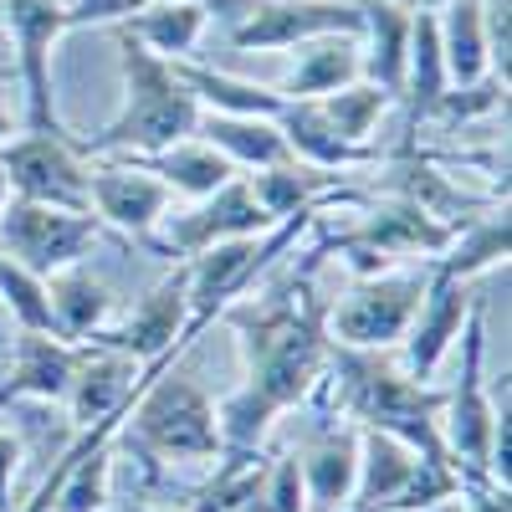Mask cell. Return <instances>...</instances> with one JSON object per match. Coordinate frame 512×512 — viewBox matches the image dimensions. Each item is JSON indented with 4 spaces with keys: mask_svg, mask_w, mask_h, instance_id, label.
Wrapping results in <instances>:
<instances>
[{
    "mask_svg": "<svg viewBox=\"0 0 512 512\" xmlns=\"http://www.w3.org/2000/svg\"><path fill=\"white\" fill-rule=\"evenodd\" d=\"M456 502H461V512H512L507 487H497V482H487V477H461Z\"/></svg>",
    "mask_w": 512,
    "mask_h": 512,
    "instance_id": "cell-32",
    "label": "cell"
},
{
    "mask_svg": "<svg viewBox=\"0 0 512 512\" xmlns=\"http://www.w3.org/2000/svg\"><path fill=\"white\" fill-rule=\"evenodd\" d=\"M415 512H461V502H456V497H446V502H431V507H415Z\"/></svg>",
    "mask_w": 512,
    "mask_h": 512,
    "instance_id": "cell-35",
    "label": "cell"
},
{
    "mask_svg": "<svg viewBox=\"0 0 512 512\" xmlns=\"http://www.w3.org/2000/svg\"><path fill=\"white\" fill-rule=\"evenodd\" d=\"M0 21L11 31L16 72L26 93V134H67L52 93V47L67 36V0H0Z\"/></svg>",
    "mask_w": 512,
    "mask_h": 512,
    "instance_id": "cell-5",
    "label": "cell"
},
{
    "mask_svg": "<svg viewBox=\"0 0 512 512\" xmlns=\"http://www.w3.org/2000/svg\"><path fill=\"white\" fill-rule=\"evenodd\" d=\"M47 308H52V333L67 344H88V338L113 318V297L88 267H62L47 277Z\"/></svg>",
    "mask_w": 512,
    "mask_h": 512,
    "instance_id": "cell-19",
    "label": "cell"
},
{
    "mask_svg": "<svg viewBox=\"0 0 512 512\" xmlns=\"http://www.w3.org/2000/svg\"><path fill=\"white\" fill-rule=\"evenodd\" d=\"M318 108H323V118L333 123V134L344 139L349 149H364L369 154V139H374V128H379V118L395 108V98L390 93H379L374 82H349V88H338V93H328V98H313Z\"/></svg>",
    "mask_w": 512,
    "mask_h": 512,
    "instance_id": "cell-27",
    "label": "cell"
},
{
    "mask_svg": "<svg viewBox=\"0 0 512 512\" xmlns=\"http://www.w3.org/2000/svg\"><path fill=\"white\" fill-rule=\"evenodd\" d=\"M497 267H507V210L502 205L482 210L477 221L456 226L446 251L436 256V272L461 277V282H472L482 272H497Z\"/></svg>",
    "mask_w": 512,
    "mask_h": 512,
    "instance_id": "cell-24",
    "label": "cell"
},
{
    "mask_svg": "<svg viewBox=\"0 0 512 512\" xmlns=\"http://www.w3.org/2000/svg\"><path fill=\"white\" fill-rule=\"evenodd\" d=\"M359 82V36H313L287 52V72L277 82L282 103H313Z\"/></svg>",
    "mask_w": 512,
    "mask_h": 512,
    "instance_id": "cell-15",
    "label": "cell"
},
{
    "mask_svg": "<svg viewBox=\"0 0 512 512\" xmlns=\"http://www.w3.org/2000/svg\"><path fill=\"white\" fill-rule=\"evenodd\" d=\"M472 308H477L472 303V282L446 277V272L431 267L425 297H420V308H415V318H410V328L400 338V369L410 379H420V384L431 379L446 364V354L456 349V338H461L466 318H472Z\"/></svg>",
    "mask_w": 512,
    "mask_h": 512,
    "instance_id": "cell-10",
    "label": "cell"
},
{
    "mask_svg": "<svg viewBox=\"0 0 512 512\" xmlns=\"http://www.w3.org/2000/svg\"><path fill=\"white\" fill-rule=\"evenodd\" d=\"M364 31H359V77L374 82L379 93L400 98L405 82V52H410V16L400 6H384V0H364Z\"/></svg>",
    "mask_w": 512,
    "mask_h": 512,
    "instance_id": "cell-17",
    "label": "cell"
},
{
    "mask_svg": "<svg viewBox=\"0 0 512 512\" xmlns=\"http://www.w3.org/2000/svg\"><path fill=\"white\" fill-rule=\"evenodd\" d=\"M11 205V180H6V169H0V210Z\"/></svg>",
    "mask_w": 512,
    "mask_h": 512,
    "instance_id": "cell-36",
    "label": "cell"
},
{
    "mask_svg": "<svg viewBox=\"0 0 512 512\" xmlns=\"http://www.w3.org/2000/svg\"><path fill=\"white\" fill-rule=\"evenodd\" d=\"M246 185H251L256 205H262V216L272 226L287 221V216H303V210H318V200L333 195V185L323 180V169H308V164H297V159L272 164V169H251Z\"/></svg>",
    "mask_w": 512,
    "mask_h": 512,
    "instance_id": "cell-26",
    "label": "cell"
},
{
    "mask_svg": "<svg viewBox=\"0 0 512 512\" xmlns=\"http://www.w3.org/2000/svg\"><path fill=\"white\" fill-rule=\"evenodd\" d=\"M169 205H175V195H169L149 169H139L134 159L88 164V210L103 226L144 241L169 216Z\"/></svg>",
    "mask_w": 512,
    "mask_h": 512,
    "instance_id": "cell-11",
    "label": "cell"
},
{
    "mask_svg": "<svg viewBox=\"0 0 512 512\" xmlns=\"http://www.w3.org/2000/svg\"><path fill=\"white\" fill-rule=\"evenodd\" d=\"M149 6H200L216 16H246L256 0H67V31H82V26H118L123 16L134 11H149Z\"/></svg>",
    "mask_w": 512,
    "mask_h": 512,
    "instance_id": "cell-28",
    "label": "cell"
},
{
    "mask_svg": "<svg viewBox=\"0 0 512 512\" xmlns=\"http://www.w3.org/2000/svg\"><path fill=\"white\" fill-rule=\"evenodd\" d=\"M384 6H400V11H415V6H420V0H384Z\"/></svg>",
    "mask_w": 512,
    "mask_h": 512,
    "instance_id": "cell-37",
    "label": "cell"
},
{
    "mask_svg": "<svg viewBox=\"0 0 512 512\" xmlns=\"http://www.w3.org/2000/svg\"><path fill=\"white\" fill-rule=\"evenodd\" d=\"M425 282H431V267H410V262L359 277L344 303H328L333 349H359V354L400 349V338L425 297Z\"/></svg>",
    "mask_w": 512,
    "mask_h": 512,
    "instance_id": "cell-3",
    "label": "cell"
},
{
    "mask_svg": "<svg viewBox=\"0 0 512 512\" xmlns=\"http://www.w3.org/2000/svg\"><path fill=\"white\" fill-rule=\"evenodd\" d=\"M364 11L349 0H256V6L231 26V41L241 52H292L297 41L313 36H359Z\"/></svg>",
    "mask_w": 512,
    "mask_h": 512,
    "instance_id": "cell-9",
    "label": "cell"
},
{
    "mask_svg": "<svg viewBox=\"0 0 512 512\" xmlns=\"http://www.w3.org/2000/svg\"><path fill=\"white\" fill-rule=\"evenodd\" d=\"M118 67H123V103L108 118L103 134L82 139V154L98 159H139V154H159L180 139H195L200 123V103L190 93V82L180 77L175 62H159L154 52H144L134 36L118 31Z\"/></svg>",
    "mask_w": 512,
    "mask_h": 512,
    "instance_id": "cell-1",
    "label": "cell"
},
{
    "mask_svg": "<svg viewBox=\"0 0 512 512\" xmlns=\"http://www.w3.org/2000/svg\"><path fill=\"white\" fill-rule=\"evenodd\" d=\"M16 139V113H11V93L0 88V144Z\"/></svg>",
    "mask_w": 512,
    "mask_h": 512,
    "instance_id": "cell-34",
    "label": "cell"
},
{
    "mask_svg": "<svg viewBox=\"0 0 512 512\" xmlns=\"http://www.w3.org/2000/svg\"><path fill=\"white\" fill-rule=\"evenodd\" d=\"M0 308L16 318L21 333H52V308H47V277L16 267L0 256Z\"/></svg>",
    "mask_w": 512,
    "mask_h": 512,
    "instance_id": "cell-29",
    "label": "cell"
},
{
    "mask_svg": "<svg viewBox=\"0 0 512 512\" xmlns=\"http://www.w3.org/2000/svg\"><path fill=\"white\" fill-rule=\"evenodd\" d=\"M267 512H308V492H303V466L297 451L272 456L267 466Z\"/></svg>",
    "mask_w": 512,
    "mask_h": 512,
    "instance_id": "cell-30",
    "label": "cell"
},
{
    "mask_svg": "<svg viewBox=\"0 0 512 512\" xmlns=\"http://www.w3.org/2000/svg\"><path fill=\"white\" fill-rule=\"evenodd\" d=\"M297 466H303L308 512H349L359 477V431L349 420H323V431L297 451Z\"/></svg>",
    "mask_w": 512,
    "mask_h": 512,
    "instance_id": "cell-14",
    "label": "cell"
},
{
    "mask_svg": "<svg viewBox=\"0 0 512 512\" xmlns=\"http://www.w3.org/2000/svg\"><path fill=\"white\" fill-rule=\"evenodd\" d=\"M195 139H205L216 149L236 175L246 169H272V164H287V139L277 118H241V113H205L200 108V123H195Z\"/></svg>",
    "mask_w": 512,
    "mask_h": 512,
    "instance_id": "cell-16",
    "label": "cell"
},
{
    "mask_svg": "<svg viewBox=\"0 0 512 512\" xmlns=\"http://www.w3.org/2000/svg\"><path fill=\"white\" fill-rule=\"evenodd\" d=\"M113 441L123 451H134L154 466H210L226 446H221V420H216V400L180 369H164V359L149 369V379L139 384V395L128 400Z\"/></svg>",
    "mask_w": 512,
    "mask_h": 512,
    "instance_id": "cell-2",
    "label": "cell"
},
{
    "mask_svg": "<svg viewBox=\"0 0 512 512\" xmlns=\"http://www.w3.org/2000/svg\"><path fill=\"white\" fill-rule=\"evenodd\" d=\"M118 31L134 36L159 62H195L200 36L210 31V11H200V6H149V11L123 16Z\"/></svg>",
    "mask_w": 512,
    "mask_h": 512,
    "instance_id": "cell-22",
    "label": "cell"
},
{
    "mask_svg": "<svg viewBox=\"0 0 512 512\" xmlns=\"http://www.w3.org/2000/svg\"><path fill=\"white\" fill-rule=\"evenodd\" d=\"M98 241H103V221L93 210H57V205H36L16 195L0 210V256H11L16 267L36 277L82 267Z\"/></svg>",
    "mask_w": 512,
    "mask_h": 512,
    "instance_id": "cell-4",
    "label": "cell"
},
{
    "mask_svg": "<svg viewBox=\"0 0 512 512\" xmlns=\"http://www.w3.org/2000/svg\"><path fill=\"white\" fill-rule=\"evenodd\" d=\"M134 164L149 169V175L175 200H205V195H216L221 185L236 180V169L216 149H210L205 139H180V144H169L159 154H139Z\"/></svg>",
    "mask_w": 512,
    "mask_h": 512,
    "instance_id": "cell-18",
    "label": "cell"
},
{
    "mask_svg": "<svg viewBox=\"0 0 512 512\" xmlns=\"http://www.w3.org/2000/svg\"><path fill=\"white\" fill-rule=\"evenodd\" d=\"M190 338L195 333H190L185 267H175L159 287H149L123 318H108L88 338V349H113V354H128L134 364H159V359H169V349H185Z\"/></svg>",
    "mask_w": 512,
    "mask_h": 512,
    "instance_id": "cell-8",
    "label": "cell"
},
{
    "mask_svg": "<svg viewBox=\"0 0 512 512\" xmlns=\"http://www.w3.org/2000/svg\"><path fill=\"white\" fill-rule=\"evenodd\" d=\"M21 441L6 420H0V512H16V487H21Z\"/></svg>",
    "mask_w": 512,
    "mask_h": 512,
    "instance_id": "cell-31",
    "label": "cell"
},
{
    "mask_svg": "<svg viewBox=\"0 0 512 512\" xmlns=\"http://www.w3.org/2000/svg\"><path fill=\"white\" fill-rule=\"evenodd\" d=\"M436 16V41L446 57L451 88H472L492 77V52H487V26H482V0H446Z\"/></svg>",
    "mask_w": 512,
    "mask_h": 512,
    "instance_id": "cell-20",
    "label": "cell"
},
{
    "mask_svg": "<svg viewBox=\"0 0 512 512\" xmlns=\"http://www.w3.org/2000/svg\"><path fill=\"white\" fill-rule=\"evenodd\" d=\"M180 77L190 82V93L205 113H241V118H277L282 113V93L262 88V82H246L216 67H200V62H175Z\"/></svg>",
    "mask_w": 512,
    "mask_h": 512,
    "instance_id": "cell-25",
    "label": "cell"
},
{
    "mask_svg": "<svg viewBox=\"0 0 512 512\" xmlns=\"http://www.w3.org/2000/svg\"><path fill=\"white\" fill-rule=\"evenodd\" d=\"M451 93V77H446V57H441V41H436V16L431 11H415L410 16V52H405V82H400V98L410 103V128H420L431 118V108Z\"/></svg>",
    "mask_w": 512,
    "mask_h": 512,
    "instance_id": "cell-21",
    "label": "cell"
},
{
    "mask_svg": "<svg viewBox=\"0 0 512 512\" xmlns=\"http://www.w3.org/2000/svg\"><path fill=\"white\" fill-rule=\"evenodd\" d=\"M272 221L262 216V205H256L246 175H236L231 185H221L216 195L205 200H190V210H175L169 205V216L144 236V246H154L159 256H169V262H190V256H200L205 246L216 241H236V236H256L267 231Z\"/></svg>",
    "mask_w": 512,
    "mask_h": 512,
    "instance_id": "cell-6",
    "label": "cell"
},
{
    "mask_svg": "<svg viewBox=\"0 0 512 512\" xmlns=\"http://www.w3.org/2000/svg\"><path fill=\"white\" fill-rule=\"evenodd\" d=\"M277 128L287 139V154L297 164H308V169H323V175H328V169H354V164L369 159L364 149H349L344 139L333 134V123L323 118L318 103H282Z\"/></svg>",
    "mask_w": 512,
    "mask_h": 512,
    "instance_id": "cell-23",
    "label": "cell"
},
{
    "mask_svg": "<svg viewBox=\"0 0 512 512\" xmlns=\"http://www.w3.org/2000/svg\"><path fill=\"white\" fill-rule=\"evenodd\" d=\"M149 369L154 364H134L128 354L82 344V364H77L72 390L62 400L72 431H93V425H103V420H118L128 410V400L139 395V384L149 379Z\"/></svg>",
    "mask_w": 512,
    "mask_h": 512,
    "instance_id": "cell-12",
    "label": "cell"
},
{
    "mask_svg": "<svg viewBox=\"0 0 512 512\" xmlns=\"http://www.w3.org/2000/svg\"><path fill=\"white\" fill-rule=\"evenodd\" d=\"M441 6H446V0H420V6H415V11H441Z\"/></svg>",
    "mask_w": 512,
    "mask_h": 512,
    "instance_id": "cell-38",
    "label": "cell"
},
{
    "mask_svg": "<svg viewBox=\"0 0 512 512\" xmlns=\"http://www.w3.org/2000/svg\"><path fill=\"white\" fill-rule=\"evenodd\" d=\"M82 364V344H67L57 333H21L11 338V364L0 374V405H62L72 390V374Z\"/></svg>",
    "mask_w": 512,
    "mask_h": 512,
    "instance_id": "cell-13",
    "label": "cell"
},
{
    "mask_svg": "<svg viewBox=\"0 0 512 512\" xmlns=\"http://www.w3.org/2000/svg\"><path fill=\"white\" fill-rule=\"evenodd\" d=\"M103 512H185V507H175V502H144V497H118Z\"/></svg>",
    "mask_w": 512,
    "mask_h": 512,
    "instance_id": "cell-33",
    "label": "cell"
},
{
    "mask_svg": "<svg viewBox=\"0 0 512 512\" xmlns=\"http://www.w3.org/2000/svg\"><path fill=\"white\" fill-rule=\"evenodd\" d=\"M88 164L67 134H21L0 144V169L11 180L16 200L57 205V210H88Z\"/></svg>",
    "mask_w": 512,
    "mask_h": 512,
    "instance_id": "cell-7",
    "label": "cell"
}]
</instances>
